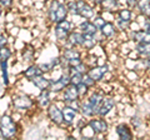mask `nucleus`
Here are the masks:
<instances>
[{
    "label": "nucleus",
    "mask_w": 150,
    "mask_h": 140,
    "mask_svg": "<svg viewBox=\"0 0 150 140\" xmlns=\"http://www.w3.org/2000/svg\"><path fill=\"white\" fill-rule=\"evenodd\" d=\"M69 11L68 6L65 1H60V0H51L48 8V19L51 23H58L64 19H68Z\"/></svg>",
    "instance_id": "nucleus-1"
},
{
    "label": "nucleus",
    "mask_w": 150,
    "mask_h": 140,
    "mask_svg": "<svg viewBox=\"0 0 150 140\" xmlns=\"http://www.w3.org/2000/svg\"><path fill=\"white\" fill-rule=\"evenodd\" d=\"M19 125L10 115H3L0 118V135L4 139H13L18 135Z\"/></svg>",
    "instance_id": "nucleus-2"
},
{
    "label": "nucleus",
    "mask_w": 150,
    "mask_h": 140,
    "mask_svg": "<svg viewBox=\"0 0 150 140\" xmlns=\"http://www.w3.org/2000/svg\"><path fill=\"white\" fill-rule=\"evenodd\" d=\"M71 31H73V23L68 19H64L62 21L55 23V25H54L55 39L59 40V41H67L68 36Z\"/></svg>",
    "instance_id": "nucleus-3"
},
{
    "label": "nucleus",
    "mask_w": 150,
    "mask_h": 140,
    "mask_svg": "<svg viewBox=\"0 0 150 140\" xmlns=\"http://www.w3.org/2000/svg\"><path fill=\"white\" fill-rule=\"evenodd\" d=\"M11 105L15 110H30L35 105L34 99H31L26 94H15L11 98Z\"/></svg>",
    "instance_id": "nucleus-4"
},
{
    "label": "nucleus",
    "mask_w": 150,
    "mask_h": 140,
    "mask_svg": "<svg viewBox=\"0 0 150 140\" xmlns=\"http://www.w3.org/2000/svg\"><path fill=\"white\" fill-rule=\"evenodd\" d=\"M88 125L90 127V129L93 130V133L95 135H101L108 133L109 130V123L103 118V116H93L88 120Z\"/></svg>",
    "instance_id": "nucleus-5"
},
{
    "label": "nucleus",
    "mask_w": 150,
    "mask_h": 140,
    "mask_svg": "<svg viewBox=\"0 0 150 140\" xmlns=\"http://www.w3.org/2000/svg\"><path fill=\"white\" fill-rule=\"evenodd\" d=\"M46 116L48 119L56 127H62L64 125V120H63V109H60L58 105L51 103V104L46 108Z\"/></svg>",
    "instance_id": "nucleus-6"
},
{
    "label": "nucleus",
    "mask_w": 150,
    "mask_h": 140,
    "mask_svg": "<svg viewBox=\"0 0 150 140\" xmlns=\"http://www.w3.org/2000/svg\"><path fill=\"white\" fill-rule=\"evenodd\" d=\"M108 73V65H93V66H89L86 74L89 76H91L96 83L101 81L104 79L105 74Z\"/></svg>",
    "instance_id": "nucleus-7"
},
{
    "label": "nucleus",
    "mask_w": 150,
    "mask_h": 140,
    "mask_svg": "<svg viewBox=\"0 0 150 140\" xmlns=\"http://www.w3.org/2000/svg\"><path fill=\"white\" fill-rule=\"evenodd\" d=\"M78 99H80V94H79V89H78L76 85L69 84V85L65 86V89L62 91V100H63L64 104L68 101L78 100Z\"/></svg>",
    "instance_id": "nucleus-8"
},
{
    "label": "nucleus",
    "mask_w": 150,
    "mask_h": 140,
    "mask_svg": "<svg viewBox=\"0 0 150 140\" xmlns=\"http://www.w3.org/2000/svg\"><path fill=\"white\" fill-rule=\"evenodd\" d=\"M115 105H116L115 98H112V96H105L104 100H103V103H101L100 106H99V109H98L96 115L105 118V116L115 108Z\"/></svg>",
    "instance_id": "nucleus-9"
},
{
    "label": "nucleus",
    "mask_w": 150,
    "mask_h": 140,
    "mask_svg": "<svg viewBox=\"0 0 150 140\" xmlns=\"http://www.w3.org/2000/svg\"><path fill=\"white\" fill-rule=\"evenodd\" d=\"M130 39L134 41L135 44L138 43H150V31H146L144 29H135L130 31Z\"/></svg>",
    "instance_id": "nucleus-10"
},
{
    "label": "nucleus",
    "mask_w": 150,
    "mask_h": 140,
    "mask_svg": "<svg viewBox=\"0 0 150 140\" xmlns=\"http://www.w3.org/2000/svg\"><path fill=\"white\" fill-rule=\"evenodd\" d=\"M120 8H121L120 0H104L99 5V9L103 13H109V14H116V11Z\"/></svg>",
    "instance_id": "nucleus-11"
},
{
    "label": "nucleus",
    "mask_w": 150,
    "mask_h": 140,
    "mask_svg": "<svg viewBox=\"0 0 150 140\" xmlns=\"http://www.w3.org/2000/svg\"><path fill=\"white\" fill-rule=\"evenodd\" d=\"M83 39H84V34L80 30H73L68 36L67 44L68 46H73V48H81Z\"/></svg>",
    "instance_id": "nucleus-12"
},
{
    "label": "nucleus",
    "mask_w": 150,
    "mask_h": 140,
    "mask_svg": "<svg viewBox=\"0 0 150 140\" xmlns=\"http://www.w3.org/2000/svg\"><path fill=\"white\" fill-rule=\"evenodd\" d=\"M115 133L116 135H118V138L121 139V140H130V139H133L134 136V134L133 132H131V129L128 124H125V123H120L118 124L115 127Z\"/></svg>",
    "instance_id": "nucleus-13"
},
{
    "label": "nucleus",
    "mask_w": 150,
    "mask_h": 140,
    "mask_svg": "<svg viewBox=\"0 0 150 140\" xmlns=\"http://www.w3.org/2000/svg\"><path fill=\"white\" fill-rule=\"evenodd\" d=\"M78 116V111H75L68 105H64L63 108V120H64V125L65 127H71L75 123Z\"/></svg>",
    "instance_id": "nucleus-14"
},
{
    "label": "nucleus",
    "mask_w": 150,
    "mask_h": 140,
    "mask_svg": "<svg viewBox=\"0 0 150 140\" xmlns=\"http://www.w3.org/2000/svg\"><path fill=\"white\" fill-rule=\"evenodd\" d=\"M99 33L101 34V36L104 39H110V38H112V36L116 35V33H118V28H116V25L112 21H106L105 24L101 26V29L99 30Z\"/></svg>",
    "instance_id": "nucleus-15"
},
{
    "label": "nucleus",
    "mask_w": 150,
    "mask_h": 140,
    "mask_svg": "<svg viewBox=\"0 0 150 140\" xmlns=\"http://www.w3.org/2000/svg\"><path fill=\"white\" fill-rule=\"evenodd\" d=\"M31 84L34 85L36 89L41 90H49V86H50V79L45 76V74H41V75H38L35 78L31 79Z\"/></svg>",
    "instance_id": "nucleus-16"
},
{
    "label": "nucleus",
    "mask_w": 150,
    "mask_h": 140,
    "mask_svg": "<svg viewBox=\"0 0 150 140\" xmlns=\"http://www.w3.org/2000/svg\"><path fill=\"white\" fill-rule=\"evenodd\" d=\"M78 29L80 30L81 33L84 34H89V35H98V33H99V29L94 25V23L89 19H84V21H81L80 24H79Z\"/></svg>",
    "instance_id": "nucleus-17"
},
{
    "label": "nucleus",
    "mask_w": 150,
    "mask_h": 140,
    "mask_svg": "<svg viewBox=\"0 0 150 140\" xmlns=\"http://www.w3.org/2000/svg\"><path fill=\"white\" fill-rule=\"evenodd\" d=\"M104 98H105V94H104V93H103V91H98V90L93 91L91 94L89 95L88 100H89V103L91 104L93 109L95 110V115H96V113H98V109H99L100 104L103 103V100H104Z\"/></svg>",
    "instance_id": "nucleus-18"
},
{
    "label": "nucleus",
    "mask_w": 150,
    "mask_h": 140,
    "mask_svg": "<svg viewBox=\"0 0 150 140\" xmlns=\"http://www.w3.org/2000/svg\"><path fill=\"white\" fill-rule=\"evenodd\" d=\"M50 90H41L40 94L36 98V105L40 109H46L51 104V98H50Z\"/></svg>",
    "instance_id": "nucleus-19"
},
{
    "label": "nucleus",
    "mask_w": 150,
    "mask_h": 140,
    "mask_svg": "<svg viewBox=\"0 0 150 140\" xmlns=\"http://www.w3.org/2000/svg\"><path fill=\"white\" fill-rule=\"evenodd\" d=\"M65 3H67V6H68L69 15L78 16L80 8L86 3V0H69V1H65Z\"/></svg>",
    "instance_id": "nucleus-20"
},
{
    "label": "nucleus",
    "mask_w": 150,
    "mask_h": 140,
    "mask_svg": "<svg viewBox=\"0 0 150 140\" xmlns=\"http://www.w3.org/2000/svg\"><path fill=\"white\" fill-rule=\"evenodd\" d=\"M95 14H96V13H95V6L91 5V4L86 0V3L80 8V11H79V15H78V16L83 18V19H89V20H91Z\"/></svg>",
    "instance_id": "nucleus-21"
},
{
    "label": "nucleus",
    "mask_w": 150,
    "mask_h": 140,
    "mask_svg": "<svg viewBox=\"0 0 150 140\" xmlns=\"http://www.w3.org/2000/svg\"><path fill=\"white\" fill-rule=\"evenodd\" d=\"M79 113L81 114L83 118H86V119H90L93 116H95V110L93 109L91 104L89 103L88 99L85 100H81V104H80V110Z\"/></svg>",
    "instance_id": "nucleus-22"
},
{
    "label": "nucleus",
    "mask_w": 150,
    "mask_h": 140,
    "mask_svg": "<svg viewBox=\"0 0 150 140\" xmlns=\"http://www.w3.org/2000/svg\"><path fill=\"white\" fill-rule=\"evenodd\" d=\"M41 74H44V73H43V70L40 69L39 65L31 64L24 70V71H23V76H24L25 79H28V80H31L33 78H35L38 75H41Z\"/></svg>",
    "instance_id": "nucleus-23"
},
{
    "label": "nucleus",
    "mask_w": 150,
    "mask_h": 140,
    "mask_svg": "<svg viewBox=\"0 0 150 140\" xmlns=\"http://www.w3.org/2000/svg\"><path fill=\"white\" fill-rule=\"evenodd\" d=\"M84 34V33H83ZM96 36L95 35H89V34H84V39H83V45H81V49L86 50V51H90L95 48L96 45Z\"/></svg>",
    "instance_id": "nucleus-24"
},
{
    "label": "nucleus",
    "mask_w": 150,
    "mask_h": 140,
    "mask_svg": "<svg viewBox=\"0 0 150 140\" xmlns=\"http://www.w3.org/2000/svg\"><path fill=\"white\" fill-rule=\"evenodd\" d=\"M134 50L140 58H146L150 55V43H138L135 44Z\"/></svg>",
    "instance_id": "nucleus-25"
},
{
    "label": "nucleus",
    "mask_w": 150,
    "mask_h": 140,
    "mask_svg": "<svg viewBox=\"0 0 150 140\" xmlns=\"http://www.w3.org/2000/svg\"><path fill=\"white\" fill-rule=\"evenodd\" d=\"M39 66H40V69H41V70H43V73H44V74H45V73H50V71H53V70H54L56 66H60V57L54 58V59L49 60V62L40 64Z\"/></svg>",
    "instance_id": "nucleus-26"
},
{
    "label": "nucleus",
    "mask_w": 150,
    "mask_h": 140,
    "mask_svg": "<svg viewBox=\"0 0 150 140\" xmlns=\"http://www.w3.org/2000/svg\"><path fill=\"white\" fill-rule=\"evenodd\" d=\"M137 11L142 16H150V0H139Z\"/></svg>",
    "instance_id": "nucleus-27"
},
{
    "label": "nucleus",
    "mask_w": 150,
    "mask_h": 140,
    "mask_svg": "<svg viewBox=\"0 0 150 140\" xmlns=\"http://www.w3.org/2000/svg\"><path fill=\"white\" fill-rule=\"evenodd\" d=\"M65 89V84L60 80V79H50V86L49 90L50 93H54V94H60L63 90Z\"/></svg>",
    "instance_id": "nucleus-28"
},
{
    "label": "nucleus",
    "mask_w": 150,
    "mask_h": 140,
    "mask_svg": "<svg viewBox=\"0 0 150 140\" xmlns=\"http://www.w3.org/2000/svg\"><path fill=\"white\" fill-rule=\"evenodd\" d=\"M116 18H120V19H124V20H133L134 18V10L133 9H129V8H120L118 11H116Z\"/></svg>",
    "instance_id": "nucleus-29"
},
{
    "label": "nucleus",
    "mask_w": 150,
    "mask_h": 140,
    "mask_svg": "<svg viewBox=\"0 0 150 140\" xmlns=\"http://www.w3.org/2000/svg\"><path fill=\"white\" fill-rule=\"evenodd\" d=\"M131 24H133V20H124V19H120V18H116L115 20V25L118 28V30L123 33L130 30Z\"/></svg>",
    "instance_id": "nucleus-30"
},
{
    "label": "nucleus",
    "mask_w": 150,
    "mask_h": 140,
    "mask_svg": "<svg viewBox=\"0 0 150 140\" xmlns=\"http://www.w3.org/2000/svg\"><path fill=\"white\" fill-rule=\"evenodd\" d=\"M88 69H89V65L84 62L80 63V64H78V65H75V66H70L68 68L67 70L69 71V74H73V73H79V74H85L88 71Z\"/></svg>",
    "instance_id": "nucleus-31"
},
{
    "label": "nucleus",
    "mask_w": 150,
    "mask_h": 140,
    "mask_svg": "<svg viewBox=\"0 0 150 140\" xmlns=\"http://www.w3.org/2000/svg\"><path fill=\"white\" fill-rule=\"evenodd\" d=\"M11 55H13V51L8 45L1 46V48H0V63L8 62V60L11 58Z\"/></svg>",
    "instance_id": "nucleus-32"
},
{
    "label": "nucleus",
    "mask_w": 150,
    "mask_h": 140,
    "mask_svg": "<svg viewBox=\"0 0 150 140\" xmlns=\"http://www.w3.org/2000/svg\"><path fill=\"white\" fill-rule=\"evenodd\" d=\"M1 73H3V84L4 86L9 85V79H8V62H1Z\"/></svg>",
    "instance_id": "nucleus-33"
},
{
    "label": "nucleus",
    "mask_w": 150,
    "mask_h": 140,
    "mask_svg": "<svg viewBox=\"0 0 150 140\" xmlns=\"http://www.w3.org/2000/svg\"><path fill=\"white\" fill-rule=\"evenodd\" d=\"M83 75L84 74H79V73H73L70 74V84L73 85H79V84L83 83Z\"/></svg>",
    "instance_id": "nucleus-34"
},
{
    "label": "nucleus",
    "mask_w": 150,
    "mask_h": 140,
    "mask_svg": "<svg viewBox=\"0 0 150 140\" xmlns=\"http://www.w3.org/2000/svg\"><path fill=\"white\" fill-rule=\"evenodd\" d=\"M91 21L94 23V25H95V26H96L99 30L101 29V26H103V25H104L105 23H106V20H105V19H104V18H103L101 15H96V14H95V15H94V18L91 19Z\"/></svg>",
    "instance_id": "nucleus-35"
},
{
    "label": "nucleus",
    "mask_w": 150,
    "mask_h": 140,
    "mask_svg": "<svg viewBox=\"0 0 150 140\" xmlns=\"http://www.w3.org/2000/svg\"><path fill=\"white\" fill-rule=\"evenodd\" d=\"M83 84H85V85L89 88V89H91V88H94V86L96 85V81L94 80L91 76H89L88 74L85 73V74L83 75Z\"/></svg>",
    "instance_id": "nucleus-36"
},
{
    "label": "nucleus",
    "mask_w": 150,
    "mask_h": 140,
    "mask_svg": "<svg viewBox=\"0 0 150 140\" xmlns=\"http://www.w3.org/2000/svg\"><path fill=\"white\" fill-rule=\"evenodd\" d=\"M80 104H81V100H80V99H78V100H73V101H68V103H65L64 105L70 106L71 109H74L75 111H78V113H79V110H80Z\"/></svg>",
    "instance_id": "nucleus-37"
},
{
    "label": "nucleus",
    "mask_w": 150,
    "mask_h": 140,
    "mask_svg": "<svg viewBox=\"0 0 150 140\" xmlns=\"http://www.w3.org/2000/svg\"><path fill=\"white\" fill-rule=\"evenodd\" d=\"M78 89H79V94H80V99L81 98H85V95L89 93V88L85 85V84H79L78 85Z\"/></svg>",
    "instance_id": "nucleus-38"
},
{
    "label": "nucleus",
    "mask_w": 150,
    "mask_h": 140,
    "mask_svg": "<svg viewBox=\"0 0 150 140\" xmlns=\"http://www.w3.org/2000/svg\"><path fill=\"white\" fill-rule=\"evenodd\" d=\"M138 1H139V0H124V4H125L126 8L133 9V10H134V9H137Z\"/></svg>",
    "instance_id": "nucleus-39"
},
{
    "label": "nucleus",
    "mask_w": 150,
    "mask_h": 140,
    "mask_svg": "<svg viewBox=\"0 0 150 140\" xmlns=\"http://www.w3.org/2000/svg\"><path fill=\"white\" fill-rule=\"evenodd\" d=\"M14 5V0H0V6L3 9H10Z\"/></svg>",
    "instance_id": "nucleus-40"
},
{
    "label": "nucleus",
    "mask_w": 150,
    "mask_h": 140,
    "mask_svg": "<svg viewBox=\"0 0 150 140\" xmlns=\"http://www.w3.org/2000/svg\"><path fill=\"white\" fill-rule=\"evenodd\" d=\"M131 124H133V127L135 128V129H138L140 125L143 124V120L139 118V116H134L133 119H131Z\"/></svg>",
    "instance_id": "nucleus-41"
},
{
    "label": "nucleus",
    "mask_w": 150,
    "mask_h": 140,
    "mask_svg": "<svg viewBox=\"0 0 150 140\" xmlns=\"http://www.w3.org/2000/svg\"><path fill=\"white\" fill-rule=\"evenodd\" d=\"M4 45H8V36L5 34H0V48Z\"/></svg>",
    "instance_id": "nucleus-42"
},
{
    "label": "nucleus",
    "mask_w": 150,
    "mask_h": 140,
    "mask_svg": "<svg viewBox=\"0 0 150 140\" xmlns=\"http://www.w3.org/2000/svg\"><path fill=\"white\" fill-rule=\"evenodd\" d=\"M143 64H144L145 69L149 70V71H150V55H149V57H146V58H144V60H143Z\"/></svg>",
    "instance_id": "nucleus-43"
},
{
    "label": "nucleus",
    "mask_w": 150,
    "mask_h": 140,
    "mask_svg": "<svg viewBox=\"0 0 150 140\" xmlns=\"http://www.w3.org/2000/svg\"><path fill=\"white\" fill-rule=\"evenodd\" d=\"M88 1L90 3L91 5L95 6V8H99V5H100V4H101L103 1H104V0H88Z\"/></svg>",
    "instance_id": "nucleus-44"
},
{
    "label": "nucleus",
    "mask_w": 150,
    "mask_h": 140,
    "mask_svg": "<svg viewBox=\"0 0 150 140\" xmlns=\"http://www.w3.org/2000/svg\"><path fill=\"white\" fill-rule=\"evenodd\" d=\"M1 14H3V8L0 6V16H1Z\"/></svg>",
    "instance_id": "nucleus-45"
},
{
    "label": "nucleus",
    "mask_w": 150,
    "mask_h": 140,
    "mask_svg": "<svg viewBox=\"0 0 150 140\" xmlns=\"http://www.w3.org/2000/svg\"><path fill=\"white\" fill-rule=\"evenodd\" d=\"M65 1H69V0H65Z\"/></svg>",
    "instance_id": "nucleus-46"
}]
</instances>
